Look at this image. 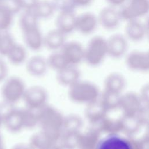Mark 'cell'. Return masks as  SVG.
Listing matches in <instances>:
<instances>
[{"instance_id": "48", "label": "cell", "mask_w": 149, "mask_h": 149, "mask_svg": "<svg viewBox=\"0 0 149 149\" xmlns=\"http://www.w3.org/2000/svg\"><path fill=\"white\" fill-rule=\"evenodd\" d=\"M1 1H2V0H1Z\"/></svg>"}, {"instance_id": "33", "label": "cell", "mask_w": 149, "mask_h": 149, "mask_svg": "<svg viewBox=\"0 0 149 149\" xmlns=\"http://www.w3.org/2000/svg\"><path fill=\"white\" fill-rule=\"evenodd\" d=\"M16 42L10 33H8L0 38V56H6Z\"/></svg>"}, {"instance_id": "36", "label": "cell", "mask_w": 149, "mask_h": 149, "mask_svg": "<svg viewBox=\"0 0 149 149\" xmlns=\"http://www.w3.org/2000/svg\"><path fill=\"white\" fill-rule=\"evenodd\" d=\"M38 0H16L20 10H31Z\"/></svg>"}, {"instance_id": "27", "label": "cell", "mask_w": 149, "mask_h": 149, "mask_svg": "<svg viewBox=\"0 0 149 149\" xmlns=\"http://www.w3.org/2000/svg\"><path fill=\"white\" fill-rule=\"evenodd\" d=\"M31 11L40 20L50 18L56 10L51 1L38 0Z\"/></svg>"}, {"instance_id": "25", "label": "cell", "mask_w": 149, "mask_h": 149, "mask_svg": "<svg viewBox=\"0 0 149 149\" xmlns=\"http://www.w3.org/2000/svg\"><path fill=\"white\" fill-rule=\"evenodd\" d=\"M26 63L28 73L33 76L43 75L48 68L47 59L39 55L31 57L27 60Z\"/></svg>"}, {"instance_id": "29", "label": "cell", "mask_w": 149, "mask_h": 149, "mask_svg": "<svg viewBox=\"0 0 149 149\" xmlns=\"http://www.w3.org/2000/svg\"><path fill=\"white\" fill-rule=\"evenodd\" d=\"M83 126V120L77 115H70L64 118L62 132H81Z\"/></svg>"}, {"instance_id": "11", "label": "cell", "mask_w": 149, "mask_h": 149, "mask_svg": "<svg viewBox=\"0 0 149 149\" xmlns=\"http://www.w3.org/2000/svg\"><path fill=\"white\" fill-rule=\"evenodd\" d=\"M99 25L107 30L116 29L122 21L119 10L111 6L102 8L97 16Z\"/></svg>"}, {"instance_id": "6", "label": "cell", "mask_w": 149, "mask_h": 149, "mask_svg": "<svg viewBox=\"0 0 149 149\" xmlns=\"http://www.w3.org/2000/svg\"><path fill=\"white\" fill-rule=\"evenodd\" d=\"M23 100L26 108L37 111L47 105L48 93L43 87L34 86L26 88Z\"/></svg>"}, {"instance_id": "46", "label": "cell", "mask_w": 149, "mask_h": 149, "mask_svg": "<svg viewBox=\"0 0 149 149\" xmlns=\"http://www.w3.org/2000/svg\"><path fill=\"white\" fill-rule=\"evenodd\" d=\"M1 8H2V1L0 0V10L1 9Z\"/></svg>"}, {"instance_id": "28", "label": "cell", "mask_w": 149, "mask_h": 149, "mask_svg": "<svg viewBox=\"0 0 149 149\" xmlns=\"http://www.w3.org/2000/svg\"><path fill=\"white\" fill-rule=\"evenodd\" d=\"M13 65H19L27 61V53L26 48L16 43L6 56Z\"/></svg>"}, {"instance_id": "40", "label": "cell", "mask_w": 149, "mask_h": 149, "mask_svg": "<svg viewBox=\"0 0 149 149\" xmlns=\"http://www.w3.org/2000/svg\"><path fill=\"white\" fill-rule=\"evenodd\" d=\"M108 6L114 8H120L126 3L127 0H105Z\"/></svg>"}, {"instance_id": "34", "label": "cell", "mask_w": 149, "mask_h": 149, "mask_svg": "<svg viewBox=\"0 0 149 149\" xmlns=\"http://www.w3.org/2000/svg\"><path fill=\"white\" fill-rule=\"evenodd\" d=\"M55 10L60 12H74L76 8L73 0H51Z\"/></svg>"}, {"instance_id": "19", "label": "cell", "mask_w": 149, "mask_h": 149, "mask_svg": "<svg viewBox=\"0 0 149 149\" xmlns=\"http://www.w3.org/2000/svg\"><path fill=\"white\" fill-rule=\"evenodd\" d=\"M76 19L74 12H60L56 19V29L66 36L76 31Z\"/></svg>"}, {"instance_id": "5", "label": "cell", "mask_w": 149, "mask_h": 149, "mask_svg": "<svg viewBox=\"0 0 149 149\" xmlns=\"http://www.w3.org/2000/svg\"><path fill=\"white\" fill-rule=\"evenodd\" d=\"M26 90L23 81L17 77L7 78L2 87V95L5 102L15 104L23 99Z\"/></svg>"}, {"instance_id": "7", "label": "cell", "mask_w": 149, "mask_h": 149, "mask_svg": "<svg viewBox=\"0 0 149 149\" xmlns=\"http://www.w3.org/2000/svg\"><path fill=\"white\" fill-rule=\"evenodd\" d=\"M108 56L113 59H120L128 53L129 41L124 34L115 33L107 38Z\"/></svg>"}, {"instance_id": "20", "label": "cell", "mask_w": 149, "mask_h": 149, "mask_svg": "<svg viewBox=\"0 0 149 149\" xmlns=\"http://www.w3.org/2000/svg\"><path fill=\"white\" fill-rule=\"evenodd\" d=\"M91 126L97 129L102 135L108 136L121 134L120 117L113 118L108 114L100 123L95 126Z\"/></svg>"}, {"instance_id": "26", "label": "cell", "mask_w": 149, "mask_h": 149, "mask_svg": "<svg viewBox=\"0 0 149 149\" xmlns=\"http://www.w3.org/2000/svg\"><path fill=\"white\" fill-rule=\"evenodd\" d=\"M121 95L103 90L101 93L99 100L107 111L110 113L119 110Z\"/></svg>"}, {"instance_id": "9", "label": "cell", "mask_w": 149, "mask_h": 149, "mask_svg": "<svg viewBox=\"0 0 149 149\" xmlns=\"http://www.w3.org/2000/svg\"><path fill=\"white\" fill-rule=\"evenodd\" d=\"M125 64L130 70L137 73L149 72V55L147 51L133 50L128 52Z\"/></svg>"}, {"instance_id": "31", "label": "cell", "mask_w": 149, "mask_h": 149, "mask_svg": "<svg viewBox=\"0 0 149 149\" xmlns=\"http://www.w3.org/2000/svg\"><path fill=\"white\" fill-rule=\"evenodd\" d=\"M47 61L48 68L55 70L56 72L69 65L60 51L53 52L48 57Z\"/></svg>"}, {"instance_id": "22", "label": "cell", "mask_w": 149, "mask_h": 149, "mask_svg": "<svg viewBox=\"0 0 149 149\" xmlns=\"http://www.w3.org/2000/svg\"><path fill=\"white\" fill-rule=\"evenodd\" d=\"M58 82L64 86L70 87L80 80V72L77 66L68 65L56 72Z\"/></svg>"}, {"instance_id": "38", "label": "cell", "mask_w": 149, "mask_h": 149, "mask_svg": "<svg viewBox=\"0 0 149 149\" xmlns=\"http://www.w3.org/2000/svg\"><path fill=\"white\" fill-rule=\"evenodd\" d=\"M8 74V67L6 62L0 56V82H3Z\"/></svg>"}, {"instance_id": "35", "label": "cell", "mask_w": 149, "mask_h": 149, "mask_svg": "<svg viewBox=\"0 0 149 149\" xmlns=\"http://www.w3.org/2000/svg\"><path fill=\"white\" fill-rule=\"evenodd\" d=\"M137 116L143 127L146 129H149V105H144Z\"/></svg>"}, {"instance_id": "3", "label": "cell", "mask_w": 149, "mask_h": 149, "mask_svg": "<svg viewBox=\"0 0 149 149\" xmlns=\"http://www.w3.org/2000/svg\"><path fill=\"white\" fill-rule=\"evenodd\" d=\"M37 112L41 129L62 130L65 117L59 111L47 104Z\"/></svg>"}, {"instance_id": "18", "label": "cell", "mask_w": 149, "mask_h": 149, "mask_svg": "<svg viewBox=\"0 0 149 149\" xmlns=\"http://www.w3.org/2000/svg\"><path fill=\"white\" fill-rule=\"evenodd\" d=\"M102 134L95 127L91 126L81 132L79 140L77 149H97Z\"/></svg>"}, {"instance_id": "16", "label": "cell", "mask_w": 149, "mask_h": 149, "mask_svg": "<svg viewBox=\"0 0 149 149\" xmlns=\"http://www.w3.org/2000/svg\"><path fill=\"white\" fill-rule=\"evenodd\" d=\"M124 35L128 41L139 42L146 37V31L144 23L140 20H133L126 22Z\"/></svg>"}, {"instance_id": "17", "label": "cell", "mask_w": 149, "mask_h": 149, "mask_svg": "<svg viewBox=\"0 0 149 149\" xmlns=\"http://www.w3.org/2000/svg\"><path fill=\"white\" fill-rule=\"evenodd\" d=\"M109 113L104 107L99 99L86 105L84 112L85 118L91 126L100 123Z\"/></svg>"}, {"instance_id": "43", "label": "cell", "mask_w": 149, "mask_h": 149, "mask_svg": "<svg viewBox=\"0 0 149 149\" xmlns=\"http://www.w3.org/2000/svg\"><path fill=\"white\" fill-rule=\"evenodd\" d=\"M12 149H33L29 144H17L14 146Z\"/></svg>"}, {"instance_id": "23", "label": "cell", "mask_w": 149, "mask_h": 149, "mask_svg": "<svg viewBox=\"0 0 149 149\" xmlns=\"http://www.w3.org/2000/svg\"><path fill=\"white\" fill-rule=\"evenodd\" d=\"M3 125L11 132L16 133L24 128L22 109L13 108L3 119Z\"/></svg>"}, {"instance_id": "15", "label": "cell", "mask_w": 149, "mask_h": 149, "mask_svg": "<svg viewBox=\"0 0 149 149\" xmlns=\"http://www.w3.org/2000/svg\"><path fill=\"white\" fill-rule=\"evenodd\" d=\"M97 149H130L127 137L121 134L102 137Z\"/></svg>"}, {"instance_id": "39", "label": "cell", "mask_w": 149, "mask_h": 149, "mask_svg": "<svg viewBox=\"0 0 149 149\" xmlns=\"http://www.w3.org/2000/svg\"><path fill=\"white\" fill-rule=\"evenodd\" d=\"M130 149H144L143 144L141 138H138L136 136L128 137Z\"/></svg>"}, {"instance_id": "41", "label": "cell", "mask_w": 149, "mask_h": 149, "mask_svg": "<svg viewBox=\"0 0 149 149\" xmlns=\"http://www.w3.org/2000/svg\"><path fill=\"white\" fill-rule=\"evenodd\" d=\"M93 0H73L76 8H84L91 4Z\"/></svg>"}, {"instance_id": "42", "label": "cell", "mask_w": 149, "mask_h": 149, "mask_svg": "<svg viewBox=\"0 0 149 149\" xmlns=\"http://www.w3.org/2000/svg\"><path fill=\"white\" fill-rule=\"evenodd\" d=\"M143 144L144 149H149V129H146V132L140 137Z\"/></svg>"}, {"instance_id": "47", "label": "cell", "mask_w": 149, "mask_h": 149, "mask_svg": "<svg viewBox=\"0 0 149 149\" xmlns=\"http://www.w3.org/2000/svg\"><path fill=\"white\" fill-rule=\"evenodd\" d=\"M147 52H148V55H149V49L147 51Z\"/></svg>"}, {"instance_id": "21", "label": "cell", "mask_w": 149, "mask_h": 149, "mask_svg": "<svg viewBox=\"0 0 149 149\" xmlns=\"http://www.w3.org/2000/svg\"><path fill=\"white\" fill-rule=\"evenodd\" d=\"M121 134L126 137H134L140 132L143 126L137 116L122 115L120 116Z\"/></svg>"}, {"instance_id": "30", "label": "cell", "mask_w": 149, "mask_h": 149, "mask_svg": "<svg viewBox=\"0 0 149 149\" xmlns=\"http://www.w3.org/2000/svg\"><path fill=\"white\" fill-rule=\"evenodd\" d=\"M38 20L31 10L23 11L19 18V26L22 31L38 26Z\"/></svg>"}, {"instance_id": "13", "label": "cell", "mask_w": 149, "mask_h": 149, "mask_svg": "<svg viewBox=\"0 0 149 149\" xmlns=\"http://www.w3.org/2000/svg\"><path fill=\"white\" fill-rule=\"evenodd\" d=\"M22 33L25 45L29 49L37 51L44 47V36L39 26L24 30Z\"/></svg>"}, {"instance_id": "12", "label": "cell", "mask_w": 149, "mask_h": 149, "mask_svg": "<svg viewBox=\"0 0 149 149\" xmlns=\"http://www.w3.org/2000/svg\"><path fill=\"white\" fill-rule=\"evenodd\" d=\"M98 25V17L92 12H86L76 15V31L81 34H91Z\"/></svg>"}, {"instance_id": "45", "label": "cell", "mask_w": 149, "mask_h": 149, "mask_svg": "<svg viewBox=\"0 0 149 149\" xmlns=\"http://www.w3.org/2000/svg\"><path fill=\"white\" fill-rule=\"evenodd\" d=\"M146 31V37L148 38L149 40V16L146 19V22H144Z\"/></svg>"}, {"instance_id": "44", "label": "cell", "mask_w": 149, "mask_h": 149, "mask_svg": "<svg viewBox=\"0 0 149 149\" xmlns=\"http://www.w3.org/2000/svg\"><path fill=\"white\" fill-rule=\"evenodd\" d=\"M45 149H63V148H62V147L61 146L59 143L58 144V143H54L50 144L48 147H47Z\"/></svg>"}, {"instance_id": "2", "label": "cell", "mask_w": 149, "mask_h": 149, "mask_svg": "<svg viewBox=\"0 0 149 149\" xmlns=\"http://www.w3.org/2000/svg\"><path fill=\"white\" fill-rule=\"evenodd\" d=\"M108 56L107 38L101 36L93 37L84 47V61L89 66L97 67Z\"/></svg>"}, {"instance_id": "8", "label": "cell", "mask_w": 149, "mask_h": 149, "mask_svg": "<svg viewBox=\"0 0 149 149\" xmlns=\"http://www.w3.org/2000/svg\"><path fill=\"white\" fill-rule=\"evenodd\" d=\"M143 105L139 93L128 91L122 94L119 105L122 115L136 116Z\"/></svg>"}, {"instance_id": "4", "label": "cell", "mask_w": 149, "mask_h": 149, "mask_svg": "<svg viewBox=\"0 0 149 149\" xmlns=\"http://www.w3.org/2000/svg\"><path fill=\"white\" fill-rule=\"evenodd\" d=\"M118 10L122 21L140 20L149 14V0H127Z\"/></svg>"}, {"instance_id": "14", "label": "cell", "mask_w": 149, "mask_h": 149, "mask_svg": "<svg viewBox=\"0 0 149 149\" xmlns=\"http://www.w3.org/2000/svg\"><path fill=\"white\" fill-rule=\"evenodd\" d=\"M127 84L125 77L118 72L109 73L104 81V90L122 94Z\"/></svg>"}, {"instance_id": "37", "label": "cell", "mask_w": 149, "mask_h": 149, "mask_svg": "<svg viewBox=\"0 0 149 149\" xmlns=\"http://www.w3.org/2000/svg\"><path fill=\"white\" fill-rule=\"evenodd\" d=\"M139 93L144 105H149V83L144 84Z\"/></svg>"}, {"instance_id": "32", "label": "cell", "mask_w": 149, "mask_h": 149, "mask_svg": "<svg viewBox=\"0 0 149 149\" xmlns=\"http://www.w3.org/2000/svg\"><path fill=\"white\" fill-rule=\"evenodd\" d=\"M15 15L11 10L2 6L0 10V27L9 30L13 23Z\"/></svg>"}, {"instance_id": "10", "label": "cell", "mask_w": 149, "mask_h": 149, "mask_svg": "<svg viewBox=\"0 0 149 149\" xmlns=\"http://www.w3.org/2000/svg\"><path fill=\"white\" fill-rule=\"evenodd\" d=\"M60 51L69 65L77 66L84 61V47L78 41H66Z\"/></svg>"}, {"instance_id": "24", "label": "cell", "mask_w": 149, "mask_h": 149, "mask_svg": "<svg viewBox=\"0 0 149 149\" xmlns=\"http://www.w3.org/2000/svg\"><path fill=\"white\" fill-rule=\"evenodd\" d=\"M66 36L56 28L49 31L44 35V47L52 52L60 51L66 42Z\"/></svg>"}, {"instance_id": "1", "label": "cell", "mask_w": 149, "mask_h": 149, "mask_svg": "<svg viewBox=\"0 0 149 149\" xmlns=\"http://www.w3.org/2000/svg\"><path fill=\"white\" fill-rule=\"evenodd\" d=\"M101 93L94 83L79 80L69 87L68 95L72 101L87 105L98 100Z\"/></svg>"}]
</instances>
